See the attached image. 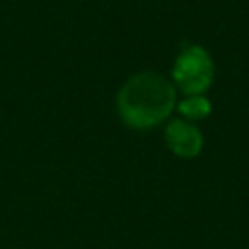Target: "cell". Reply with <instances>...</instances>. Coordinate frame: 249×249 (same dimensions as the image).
I'll use <instances>...</instances> for the list:
<instances>
[{
    "label": "cell",
    "mask_w": 249,
    "mask_h": 249,
    "mask_svg": "<svg viewBox=\"0 0 249 249\" xmlns=\"http://www.w3.org/2000/svg\"><path fill=\"white\" fill-rule=\"evenodd\" d=\"M212 111V105L202 95H189L179 103V113L187 119H204Z\"/></svg>",
    "instance_id": "cell-4"
},
{
    "label": "cell",
    "mask_w": 249,
    "mask_h": 249,
    "mask_svg": "<svg viewBox=\"0 0 249 249\" xmlns=\"http://www.w3.org/2000/svg\"><path fill=\"white\" fill-rule=\"evenodd\" d=\"M173 82L187 95H200L214 80V62L206 49L191 45L181 51L173 64Z\"/></svg>",
    "instance_id": "cell-2"
},
{
    "label": "cell",
    "mask_w": 249,
    "mask_h": 249,
    "mask_svg": "<svg viewBox=\"0 0 249 249\" xmlns=\"http://www.w3.org/2000/svg\"><path fill=\"white\" fill-rule=\"evenodd\" d=\"M175 107V89L171 82L152 70L130 76L117 93V111L121 121L134 130H148L165 121Z\"/></svg>",
    "instance_id": "cell-1"
},
{
    "label": "cell",
    "mask_w": 249,
    "mask_h": 249,
    "mask_svg": "<svg viewBox=\"0 0 249 249\" xmlns=\"http://www.w3.org/2000/svg\"><path fill=\"white\" fill-rule=\"evenodd\" d=\"M165 142L167 148L179 158H195L202 150L200 130L183 119H175L165 126Z\"/></svg>",
    "instance_id": "cell-3"
}]
</instances>
